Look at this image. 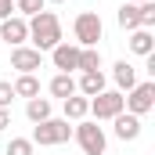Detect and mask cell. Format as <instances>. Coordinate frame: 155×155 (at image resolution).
I'll return each mask as SVG.
<instances>
[{
  "instance_id": "1",
  "label": "cell",
  "mask_w": 155,
  "mask_h": 155,
  "mask_svg": "<svg viewBox=\"0 0 155 155\" xmlns=\"http://www.w3.org/2000/svg\"><path fill=\"white\" fill-rule=\"evenodd\" d=\"M25 22H29V40H33V47H36L40 54L43 51H54L61 43V18L54 11H40V15L25 18Z\"/></svg>"
},
{
  "instance_id": "2",
  "label": "cell",
  "mask_w": 155,
  "mask_h": 155,
  "mask_svg": "<svg viewBox=\"0 0 155 155\" xmlns=\"http://www.w3.org/2000/svg\"><path fill=\"white\" fill-rule=\"evenodd\" d=\"M72 137V126H69V119H43V123H36L33 126V144H43V148H54V144H65Z\"/></svg>"
},
{
  "instance_id": "3",
  "label": "cell",
  "mask_w": 155,
  "mask_h": 155,
  "mask_svg": "<svg viewBox=\"0 0 155 155\" xmlns=\"http://www.w3.org/2000/svg\"><path fill=\"white\" fill-rule=\"evenodd\" d=\"M72 137H76V144L83 148V155H105V148H108L105 130L97 123H87V119H79L76 126H72Z\"/></svg>"
},
{
  "instance_id": "4",
  "label": "cell",
  "mask_w": 155,
  "mask_h": 155,
  "mask_svg": "<svg viewBox=\"0 0 155 155\" xmlns=\"http://www.w3.org/2000/svg\"><path fill=\"white\" fill-rule=\"evenodd\" d=\"M72 33H76V47H97V40H101V33H105L101 15H94V11H79L76 22H72Z\"/></svg>"
},
{
  "instance_id": "5",
  "label": "cell",
  "mask_w": 155,
  "mask_h": 155,
  "mask_svg": "<svg viewBox=\"0 0 155 155\" xmlns=\"http://www.w3.org/2000/svg\"><path fill=\"white\" fill-rule=\"evenodd\" d=\"M155 108V83H137L134 90H126V97H123V112H130V116H148Z\"/></svg>"
},
{
  "instance_id": "6",
  "label": "cell",
  "mask_w": 155,
  "mask_h": 155,
  "mask_svg": "<svg viewBox=\"0 0 155 155\" xmlns=\"http://www.w3.org/2000/svg\"><path fill=\"white\" fill-rule=\"evenodd\" d=\"M119 112H123V94L119 90H101L97 97H90V116H94V123L116 119Z\"/></svg>"
},
{
  "instance_id": "7",
  "label": "cell",
  "mask_w": 155,
  "mask_h": 155,
  "mask_svg": "<svg viewBox=\"0 0 155 155\" xmlns=\"http://www.w3.org/2000/svg\"><path fill=\"white\" fill-rule=\"evenodd\" d=\"M0 40H4L7 47H22V43L29 40V22H25L22 15L4 18V22H0Z\"/></svg>"
},
{
  "instance_id": "8",
  "label": "cell",
  "mask_w": 155,
  "mask_h": 155,
  "mask_svg": "<svg viewBox=\"0 0 155 155\" xmlns=\"http://www.w3.org/2000/svg\"><path fill=\"white\" fill-rule=\"evenodd\" d=\"M40 65H43V54H40L36 47H25V43L22 47H11V69H18L22 76L25 72H36Z\"/></svg>"
},
{
  "instance_id": "9",
  "label": "cell",
  "mask_w": 155,
  "mask_h": 155,
  "mask_svg": "<svg viewBox=\"0 0 155 155\" xmlns=\"http://www.w3.org/2000/svg\"><path fill=\"white\" fill-rule=\"evenodd\" d=\"M51 61H54V69H58V72H69V76H72V72L79 69V47L61 40V43L51 51Z\"/></svg>"
},
{
  "instance_id": "10",
  "label": "cell",
  "mask_w": 155,
  "mask_h": 155,
  "mask_svg": "<svg viewBox=\"0 0 155 155\" xmlns=\"http://www.w3.org/2000/svg\"><path fill=\"white\" fill-rule=\"evenodd\" d=\"M116 126H112V134H116L119 141H137L141 137V116H130V112H119L112 119Z\"/></svg>"
},
{
  "instance_id": "11",
  "label": "cell",
  "mask_w": 155,
  "mask_h": 155,
  "mask_svg": "<svg viewBox=\"0 0 155 155\" xmlns=\"http://www.w3.org/2000/svg\"><path fill=\"white\" fill-rule=\"evenodd\" d=\"M126 43H130V51H134L137 58H148V54H155V36H152V29H134Z\"/></svg>"
},
{
  "instance_id": "12",
  "label": "cell",
  "mask_w": 155,
  "mask_h": 155,
  "mask_svg": "<svg viewBox=\"0 0 155 155\" xmlns=\"http://www.w3.org/2000/svg\"><path fill=\"white\" fill-rule=\"evenodd\" d=\"M112 79H116L119 94H123V90H134V87H137V69H134L130 61H116V65H112Z\"/></svg>"
},
{
  "instance_id": "13",
  "label": "cell",
  "mask_w": 155,
  "mask_h": 155,
  "mask_svg": "<svg viewBox=\"0 0 155 155\" xmlns=\"http://www.w3.org/2000/svg\"><path fill=\"white\" fill-rule=\"evenodd\" d=\"M61 105H65V119H72V123H79V119H87V116H90V97H83V94L65 97Z\"/></svg>"
},
{
  "instance_id": "14",
  "label": "cell",
  "mask_w": 155,
  "mask_h": 155,
  "mask_svg": "<svg viewBox=\"0 0 155 155\" xmlns=\"http://www.w3.org/2000/svg\"><path fill=\"white\" fill-rule=\"evenodd\" d=\"M116 22H119V29H126V33H134V29H141V4H123L119 7V15H116Z\"/></svg>"
},
{
  "instance_id": "15",
  "label": "cell",
  "mask_w": 155,
  "mask_h": 155,
  "mask_svg": "<svg viewBox=\"0 0 155 155\" xmlns=\"http://www.w3.org/2000/svg\"><path fill=\"white\" fill-rule=\"evenodd\" d=\"M101 90H105V76L101 72H83L76 83V94H83V97H97Z\"/></svg>"
},
{
  "instance_id": "16",
  "label": "cell",
  "mask_w": 155,
  "mask_h": 155,
  "mask_svg": "<svg viewBox=\"0 0 155 155\" xmlns=\"http://www.w3.org/2000/svg\"><path fill=\"white\" fill-rule=\"evenodd\" d=\"M11 90H15V97H40V79H36V72H25V76H18L15 83H11Z\"/></svg>"
},
{
  "instance_id": "17",
  "label": "cell",
  "mask_w": 155,
  "mask_h": 155,
  "mask_svg": "<svg viewBox=\"0 0 155 155\" xmlns=\"http://www.w3.org/2000/svg\"><path fill=\"white\" fill-rule=\"evenodd\" d=\"M47 90H51V97H61V101H65V97L76 94V79L69 76V72H58V76L47 83Z\"/></svg>"
},
{
  "instance_id": "18",
  "label": "cell",
  "mask_w": 155,
  "mask_h": 155,
  "mask_svg": "<svg viewBox=\"0 0 155 155\" xmlns=\"http://www.w3.org/2000/svg\"><path fill=\"white\" fill-rule=\"evenodd\" d=\"M51 112H54V108H51V101H47V97H29V101H25V116L33 119V123L51 119Z\"/></svg>"
},
{
  "instance_id": "19",
  "label": "cell",
  "mask_w": 155,
  "mask_h": 155,
  "mask_svg": "<svg viewBox=\"0 0 155 155\" xmlns=\"http://www.w3.org/2000/svg\"><path fill=\"white\" fill-rule=\"evenodd\" d=\"M79 72H101V51L97 47H79Z\"/></svg>"
},
{
  "instance_id": "20",
  "label": "cell",
  "mask_w": 155,
  "mask_h": 155,
  "mask_svg": "<svg viewBox=\"0 0 155 155\" xmlns=\"http://www.w3.org/2000/svg\"><path fill=\"white\" fill-rule=\"evenodd\" d=\"M33 148H36V144H33L29 137H11L7 148H4V155H33Z\"/></svg>"
},
{
  "instance_id": "21",
  "label": "cell",
  "mask_w": 155,
  "mask_h": 155,
  "mask_svg": "<svg viewBox=\"0 0 155 155\" xmlns=\"http://www.w3.org/2000/svg\"><path fill=\"white\" fill-rule=\"evenodd\" d=\"M43 4H47V0H15V11H18L22 18H33V15L43 11Z\"/></svg>"
},
{
  "instance_id": "22",
  "label": "cell",
  "mask_w": 155,
  "mask_h": 155,
  "mask_svg": "<svg viewBox=\"0 0 155 155\" xmlns=\"http://www.w3.org/2000/svg\"><path fill=\"white\" fill-rule=\"evenodd\" d=\"M155 25V0H144L141 4V29H152Z\"/></svg>"
},
{
  "instance_id": "23",
  "label": "cell",
  "mask_w": 155,
  "mask_h": 155,
  "mask_svg": "<svg viewBox=\"0 0 155 155\" xmlns=\"http://www.w3.org/2000/svg\"><path fill=\"white\" fill-rule=\"evenodd\" d=\"M11 101H15V90L7 79H0V108H11Z\"/></svg>"
},
{
  "instance_id": "24",
  "label": "cell",
  "mask_w": 155,
  "mask_h": 155,
  "mask_svg": "<svg viewBox=\"0 0 155 155\" xmlns=\"http://www.w3.org/2000/svg\"><path fill=\"white\" fill-rule=\"evenodd\" d=\"M11 11H15V0H0V22L11 18Z\"/></svg>"
},
{
  "instance_id": "25",
  "label": "cell",
  "mask_w": 155,
  "mask_h": 155,
  "mask_svg": "<svg viewBox=\"0 0 155 155\" xmlns=\"http://www.w3.org/2000/svg\"><path fill=\"white\" fill-rule=\"evenodd\" d=\"M7 126H11V112H7V108H0V130H7Z\"/></svg>"
},
{
  "instance_id": "26",
  "label": "cell",
  "mask_w": 155,
  "mask_h": 155,
  "mask_svg": "<svg viewBox=\"0 0 155 155\" xmlns=\"http://www.w3.org/2000/svg\"><path fill=\"white\" fill-rule=\"evenodd\" d=\"M51 4H65V0H51Z\"/></svg>"
},
{
  "instance_id": "27",
  "label": "cell",
  "mask_w": 155,
  "mask_h": 155,
  "mask_svg": "<svg viewBox=\"0 0 155 155\" xmlns=\"http://www.w3.org/2000/svg\"><path fill=\"white\" fill-rule=\"evenodd\" d=\"M130 4H144V0H130Z\"/></svg>"
}]
</instances>
